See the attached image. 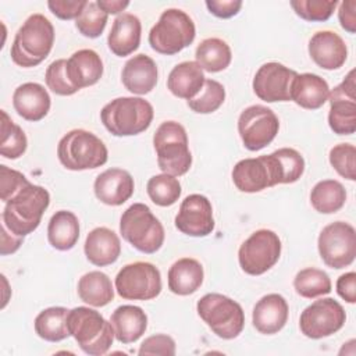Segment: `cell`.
Wrapping results in <instances>:
<instances>
[{
	"instance_id": "6da1fadb",
	"label": "cell",
	"mask_w": 356,
	"mask_h": 356,
	"mask_svg": "<svg viewBox=\"0 0 356 356\" xmlns=\"http://www.w3.org/2000/svg\"><path fill=\"white\" fill-rule=\"evenodd\" d=\"M54 28L43 14H32L19 26L11 44V60L22 67L39 65L51 51Z\"/></svg>"
},
{
	"instance_id": "7a4b0ae2",
	"label": "cell",
	"mask_w": 356,
	"mask_h": 356,
	"mask_svg": "<svg viewBox=\"0 0 356 356\" xmlns=\"http://www.w3.org/2000/svg\"><path fill=\"white\" fill-rule=\"evenodd\" d=\"M49 204L50 195L47 189L29 182L6 202L1 214L3 224L11 234L25 236L39 227L42 216Z\"/></svg>"
},
{
	"instance_id": "3957f363",
	"label": "cell",
	"mask_w": 356,
	"mask_h": 356,
	"mask_svg": "<svg viewBox=\"0 0 356 356\" xmlns=\"http://www.w3.org/2000/svg\"><path fill=\"white\" fill-rule=\"evenodd\" d=\"M68 331L78 346L90 356H102L108 352L114 341V330L99 312L86 306H78L68 312Z\"/></svg>"
},
{
	"instance_id": "277c9868",
	"label": "cell",
	"mask_w": 356,
	"mask_h": 356,
	"mask_svg": "<svg viewBox=\"0 0 356 356\" xmlns=\"http://www.w3.org/2000/svg\"><path fill=\"white\" fill-rule=\"evenodd\" d=\"M153 106L135 96H122L108 102L100 111L104 128L114 136H132L146 131L153 120Z\"/></svg>"
},
{
	"instance_id": "5b68a950",
	"label": "cell",
	"mask_w": 356,
	"mask_h": 356,
	"mask_svg": "<svg viewBox=\"0 0 356 356\" xmlns=\"http://www.w3.org/2000/svg\"><path fill=\"white\" fill-rule=\"evenodd\" d=\"M60 163L71 171L93 170L106 164L108 152L104 142L85 129H72L58 142Z\"/></svg>"
},
{
	"instance_id": "8992f818",
	"label": "cell",
	"mask_w": 356,
	"mask_h": 356,
	"mask_svg": "<svg viewBox=\"0 0 356 356\" xmlns=\"http://www.w3.org/2000/svg\"><path fill=\"white\" fill-rule=\"evenodd\" d=\"M153 146L159 168L170 175L179 177L189 171L192 154L185 128L177 121H164L153 136Z\"/></svg>"
},
{
	"instance_id": "52a82bcc",
	"label": "cell",
	"mask_w": 356,
	"mask_h": 356,
	"mask_svg": "<svg viewBox=\"0 0 356 356\" xmlns=\"http://www.w3.org/2000/svg\"><path fill=\"white\" fill-rule=\"evenodd\" d=\"M120 234L136 250L152 254L164 242V228L160 220L145 203L131 204L121 216Z\"/></svg>"
},
{
	"instance_id": "ba28073f",
	"label": "cell",
	"mask_w": 356,
	"mask_h": 356,
	"mask_svg": "<svg viewBox=\"0 0 356 356\" xmlns=\"http://www.w3.org/2000/svg\"><path fill=\"white\" fill-rule=\"evenodd\" d=\"M196 35L192 18L179 8H167L149 32L150 47L160 53L172 56L188 47Z\"/></svg>"
},
{
	"instance_id": "9c48e42d",
	"label": "cell",
	"mask_w": 356,
	"mask_h": 356,
	"mask_svg": "<svg viewBox=\"0 0 356 356\" xmlns=\"http://www.w3.org/2000/svg\"><path fill=\"white\" fill-rule=\"evenodd\" d=\"M196 310L207 327L222 339L236 338L245 325L242 306L221 293H206L197 300Z\"/></svg>"
},
{
	"instance_id": "30bf717a",
	"label": "cell",
	"mask_w": 356,
	"mask_h": 356,
	"mask_svg": "<svg viewBox=\"0 0 356 356\" xmlns=\"http://www.w3.org/2000/svg\"><path fill=\"white\" fill-rule=\"evenodd\" d=\"M321 260L325 266L339 270L350 266L356 257V231L345 221L325 225L317 241Z\"/></svg>"
},
{
	"instance_id": "8fae6325",
	"label": "cell",
	"mask_w": 356,
	"mask_h": 356,
	"mask_svg": "<svg viewBox=\"0 0 356 356\" xmlns=\"http://www.w3.org/2000/svg\"><path fill=\"white\" fill-rule=\"evenodd\" d=\"M115 291L127 300H150L161 292L159 268L147 261L124 266L115 275Z\"/></svg>"
},
{
	"instance_id": "7c38bea8",
	"label": "cell",
	"mask_w": 356,
	"mask_h": 356,
	"mask_svg": "<svg viewBox=\"0 0 356 356\" xmlns=\"http://www.w3.org/2000/svg\"><path fill=\"white\" fill-rule=\"evenodd\" d=\"M281 256V239L271 229L254 231L239 248L241 268L249 275H261L268 271Z\"/></svg>"
},
{
	"instance_id": "4fadbf2b",
	"label": "cell",
	"mask_w": 356,
	"mask_h": 356,
	"mask_svg": "<svg viewBox=\"0 0 356 356\" xmlns=\"http://www.w3.org/2000/svg\"><path fill=\"white\" fill-rule=\"evenodd\" d=\"M280 129L277 114L261 104L246 107L238 118V132L243 146L250 152H257L270 145Z\"/></svg>"
},
{
	"instance_id": "5bb4252c",
	"label": "cell",
	"mask_w": 356,
	"mask_h": 356,
	"mask_svg": "<svg viewBox=\"0 0 356 356\" xmlns=\"http://www.w3.org/2000/svg\"><path fill=\"white\" fill-rule=\"evenodd\" d=\"M346 320V313L339 302L323 298L309 305L299 317L300 332L310 339H321L339 331Z\"/></svg>"
},
{
	"instance_id": "9a60e30c",
	"label": "cell",
	"mask_w": 356,
	"mask_h": 356,
	"mask_svg": "<svg viewBox=\"0 0 356 356\" xmlns=\"http://www.w3.org/2000/svg\"><path fill=\"white\" fill-rule=\"evenodd\" d=\"M231 175L234 185L246 193L260 192L281 184V171L274 153L238 161Z\"/></svg>"
},
{
	"instance_id": "2e32d148",
	"label": "cell",
	"mask_w": 356,
	"mask_h": 356,
	"mask_svg": "<svg viewBox=\"0 0 356 356\" xmlns=\"http://www.w3.org/2000/svg\"><path fill=\"white\" fill-rule=\"evenodd\" d=\"M328 125L338 135H352L356 131V83L355 70L335 86L330 95Z\"/></svg>"
},
{
	"instance_id": "e0dca14e",
	"label": "cell",
	"mask_w": 356,
	"mask_h": 356,
	"mask_svg": "<svg viewBox=\"0 0 356 356\" xmlns=\"http://www.w3.org/2000/svg\"><path fill=\"white\" fill-rule=\"evenodd\" d=\"M298 75L296 71L280 63H266L254 74L253 92L256 96L267 103L289 102L291 86Z\"/></svg>"
},
{
	"instance_id": "ac0fdd59",
	"label": "cell",
	"mask_w": 356,
	"mask_h": 356,
	"mask_svg": "<svg viewBox=\"0 0 356 356\" xmlns=\"http://www.w3.org/2000/svg\"><path fill=\"white\" fill-rule=\"evenodd\" d=\"M175 227L189 236H207L214 229L213 207L210 200L199 193L188 195L175 216Z\"/></svg>"
},
{
	"instance_id": "d6986e66",
	"label": "cell",
	"mask_w": 356,
	"mask_h": 356,
	"mask_svg": "<svg viewBox=\"0 0 356 356\" xmlns=\"http://www.w3.org/2000/svg\"><path fill=\"white\" fill-rule=\"evenodd\" d=\"M132 175L122 168H108L99 174L93 184L96 197L107 206H121L134 193Z\"/></svg>"
},
{
	"instance_id": "ffe728a7",
	"label": "cell",
	"mask_w": 356,
	"mask_h": 356,
	"mask_svg": "<svg viewBox=\"0 0 356 356\" xmlns=\"http://www.w3.org/2000/svg\"><path fill=\"white\" fill-rule=\"evenodd\" d=\"M309 54L312 60L324 70L341 68L348 57L343 39L332 31L316 32L309 40Z\"/></svg>"
},
{
	"instance_id": "44dd1931",
	"label": "cell",
	"mask_w": 356,
	"mask_h": 356,
	"mask_svg": "<svg viewBox=\"0 0 356 356\" xmlns=\"http://www.w3.org/2000/svg\"><path fill=\"white\" fill-rule=\"evenodd\" d=\"M289 307L285 298L280 293L264 295L253 307V327L264 335H273L281 331L288 321Z\"/></svg>"
},
{
	"instance_id": "7402d4cb",
	"label": "cell",
	"mask_w": 356,
	"mask_h": 356,
	"mask_svg": "<svg viewBox=\"0 0 356 356\" xmlns=\"http://www.w3.org/2000/svg\"><path fill=\"white\" fill-rule=\"evenodd\" d=\"M50 96L44 86L36 82L19 85L13 95V106L19 117L26 121H40L50 110Z\"/></svg>"
},
{
	"instance_id": "603a6c76",
	"label": "cell",
	"mask_w": 356,
	"mask_h": 356,
	"mask_svg": "<svg viewBox=\"0 0 356 356\" xmlns=\"http://www.w3.org/2000/svg\"><path fill=\"white\" fill-rule=\"evenodd\" d=\"M157 65L154 60L146 54L131 57L121 72V81L127 90L134 95H146L152 92L157 83Z\"/></svg>"
},
{
	"instance_id": "cb8c5ba5",
	"label": "cell",
	"mask_w": 356,
	"mask_h": 356,
	"mask_svg": "<svg viewBox=\"0 0 356 356\" xmlns=\"http://www.w3.org/2000/svg\"><path fill=\"white\" fill-rule=\"evenodd\" d=\"M83 252L92 264L104 267L117 261L121 253V242L113 229L107 227H97L88 234Z\"/></svg>"
},
{
	"instance_id": "d4e9b609",
	"label": "cell",
	"mask_w": 356,
	"mask_h": 356,
	"mask_svg": "<svg viewBox=\"0 0 356 356\" xmlns=\"http://www.w3.org/2000/svg\"><path fill=\"white\" fill-rule=\"evenodd\" d=\"M140 33L142 25L136 15L131 13H122L117 15L107 36L110 51L118 57L132 54L139 47Z\"/></svg>"
},
{
	"instance_id": "484cf974",
	"label": "cell",
	"mask_w": 356,
	"mask_h": 356,
	"mask_svg": "<svg viewBox=\"0 0 356 356\" xmlns=\"http://www.w3.org/2000/svg\"><path fill=\"white\" fill-rule=\"evenodd\" d=\"M67 75L76 90L92 86L103 75V61L95 50L81 49L67 60Z\"/></svg>"
},
{
	"instance_id": "4316f807",
	"label": "cell",
	"mask_w": 356,
	"mask_h": 356,
	"mask_svg": "<svg viewBox=\"0 0 356 356\" xmlns=\"http://www.w3.org/2000/svg\"><path fill=\"white\" fill-rule=\"evenodd\" d=\"M110 323L115 339L127 345L136 342L145 334L147 328V316L139 306L122 305L113 312Z\"/></svg>"
},
{
	"instance_id": "83f0119b",
	"label": "cell",
	"mask_w": 356,
	"mask_h": 356,
	"mask_svg": "<svg viewBox=\"0 0 356 356\" xmlns=\"http://www.w3.org/2000/svg\"><path fill=\"white\" fill-rule=\"evenodd\" d=\"M330 88L324 78L316 74H298L291 86V100L307 110L320 108L328 99Z\"/></svg>"
},
{
	"instance_id": "f1b7e54d",
	"label": "cell",
	"mask_w": 356,
	"mask_h": 356,
	"mask_svg": "<svg viewBox=\"0 0 356 356\" xmlns=\"http://www.w3.org/2000/svg\"><path fill=\"white\" fill-rule=\"evenodd\" d=\"M204 271L200 261L192 257L177 260L168 270V289L179 296L196 292L203 284Z\"/></svg>"
},
{
	"instance_id": "f546056e",
	"label": "cell",
	"mask_w": 356,
	"mask_h": 356,
	"mask_svg": "<svg viewBox=\"0 0 356 356\" xmlns=\"http://www.w3.org/2000/svg\"><path fill=\"white\" fill-rule=\"evenodd\" d=\"M204 81L203 70L196 61H184L168 74L167 88L174 96L189 100L200 92Z\"/></svg>"
},
{
	"instance_id": "4dcf8cb0",
	"label": "cell",
	"mask_w": 356,
	"mask_h": 356,
	"mask_svg": "<svg viewBox=\"0 0 356 356\" xmlns=\"http://www.w3.org/2000/svg\"><path fill=\"white\" fill-rule=\"evenodd\" d=\"M47 239L57 250L72 249L79 239L78 217L68 210L56 211L47 225Z\"/></svg>"
},
{
	"instance_id": "1f68e13d",
	"label": "cell",
	"mask_w": 356,
	"mask_h": 356,
	"mask_svg": "<svg viewBox=\"0 0 356 356\" xmlns=\"http://www.w3.org/2000/svg\"><path fill=\"white\" fill-rule=\"evenodd\" d=\"M78 296L93 307H103L114 299L111 280L102 271H89L78 281Z\"/></svg>"
},
{
	"instance_id": "d6a6232c",
	"label": "cell",
	"mask_w": 356,
	"mask_h": 356,
	"mask_svg": "<svg viewBox=\"0 0 356 356\" xmlns=\"http://www.w3.org/2000/svg\"><path fill=\"white\" fill-rule=\"evenodd\" d=\"M68 312V309L61 306L47 307L42 310L36 316L33 323L38 337L49 342H60L68 338L71 335L67 324Z\"/></svg>"
},
{
	"instance_id": "836d02e7",
	"label": "cell",
	"mask_w": 356,
	"mask_h": 356,
	"mask_svg": "<svg viewBox=\"0 0 356 356\" xmlns=\"http://www.w3.org/2000/svg\"><path fill=\"white\" fill-rule=\"evenodd\" d=\"M195 57L202 70L207 72H220L229 65L232 53L225 40L220 38H207L197 44Z\"/></svg>"
},
{
	"instance_id": "e575fe53",
	"label": "cell",
	"mask_w": 356,
	"mask_h": 356,
	"mask_svg": "<svg viewBox=\"0 0 356 356\" xmlns=\"http://www.w3.org/2000/svg\"><path fill=\"white\" fill-rule=\"evenodd\" d=\"M346 191L335 179H323L317 182L310 192V203L321 214H332L343 207Z\"/></svg>"
},
{
	"instance_id": "d590c367",
	"label": "cell",
	"mask_w": 356,
	"mask_h": 356,
	"mask_svg": "<svg viewBox=\"0 0 356 356\" xmlns=\"http://www.w3.org/2000/svg\"><path fill=\"white\" fill-rule=\"evenodd\" d=\"M296 293L306 299H313L331 292V280L328 274L320 268L307 267L300 270L293 280Z\"/></svg>"
},
{
	"instance_id": "8d00e7d4",
	"label": "cell",
	"mask_w": 356,
	"mask_h": 356,
	"mask_svg": "<svg viewBox=\"0 0 356 356\" xmlns=\"http://www.w3.org/2000/svg\"><path fill=\"white\" fill-rule=\"evenodd\" d=\"M0 114H1L0 154L6 159L15 160L25 153L28 140L22 128L17 125L4 110H1Z\"/></svg>"
},
{
	"instance_id": "74e56055",
	"label": "cell",
	"mask_w": 356,
	"mask_h": 356,
	"mask_svg": "<svg viewBox=\"0 0 356 356\" xmlns=\"http://www.w3.org/2000/svg\"><path fill=\"white\" fill-rule=\"evenodd\" d=\"M147 195L150 200L161 207L172 206L181 196V184L179 181L170 174L153 175L146 185Z\"/></svg>"
},
{
	"instance_id": "f35d334b",
	"label": "cell",
	"mask_w": 356,
	"mask_h": 356,
	"mask_svg": "<svg viewBox=\"0 0 356 356\" xmlns=\"http://www.w3.org/2000/svg\"><path fill=\"white\" fill-rule=\"evenodd\" d=\"M225 100L224 86L214 81L206 79L200 92L188 100V106L192 111L197 114H210L214 113Z\"/></svg>"
},
{
	"instance_id": "ab89813d",
	"label": "cell",
	"mask_w": 356,
	"mask_h": 356,
	"mask_svg": "<svg viewBox=\"0 0 356 356\" xmlns=\"http://www.w3.org/2000/svg\"><path fill=\"white\" fill-rule=\"evenodd\" d=\"M108 14L104 13L96 1H88L81 15L75 19V26L78 32L86 38H99L107 24Z\"/></svg>"
},
{
	"instance_id": "60d3db41",
	"label": "cell",
	"mask_w": 356,
	"mask_h": 356,
	"mask_svg": "<svg viewBox=\"0 0 356 356\" xmlns=\"http://www.w3.org/2000/svg\"><path fill=\"white\" fill-rule=\"evenodd\" d=\"M338 6L337 0H292L291 7L295 14L305 21L310 22H323L327 21L335 7Z\"/></svg>"
},
{
	"instance_id": "b9f144b4",
	"label": "cell",
	"mask_w": 356,
	"mask_h": 356,
	"mask_svg": "<svg viewBox=\"0 0 356 356\" xmlns=\"http://www.w3.org/2000/svg\"><path fill=\"white\" fill-rule=\"evenodd\" d=\"M273 153L281 170L282 184H293L303 175L305 160L298 150L292 147H281Z\"/></svg>"
},
{
	"instance_id": "7bdbcfd3",
	"label": "cell",
	"mask_w": 356,
	"mask_h": 356,
	"mask_svg": "<svg viewBox=\"0 0 356 356\" xmlns=\"http://www.w3.org/2000/svg\"><path fill=\"white\" fill-rule=\"evenodd\" d=\"M330 163L334 170L349 181L356 179V147L352 143H339L330 150Z\"/></svg>"
},
{
	"instance_id": "ee69618b",
	"label": "cell",
	"mask_w": 356,
	"mask_h": 356,
	"mask_svg": "<svg viewBox=\"0 0 356 356\" xmlns=\"http://www.w3.org/2000/svg\"><path fill=\"white\" fill-rule=\"evenodd\" d=\"M44 81L47 88L58 96H71L75 92H78L68 79L65 58H58L47 67Z\"/></svg>"
},
{
	"instance_id": "f6af8a7d",
	"label": "cell",
	"mask_w": 356,
	"mask_h": 356,
	"mask_svg": "<svg viewBox=\"0 0 356 356\" xmlns=\"http://www.w3.org/2000/svg\"><path fill=\"white\" fill-rule=\"evenodd\" d=\"M28 184L29 181L19 171L8 168L4 164L0 165V197L4 203L8 202Z\"/></svg>"
},
{
	"instance_id": "bcb514c9",
	"label": "cell",
	"mask_w": 356,
	"mask_h": 356,
	"mask_svg": "<svg viewBox=\"0 0 356 356\" xmlns=\"http://www.w3.org/2000/svg\"><path fill=\"white\" fill-rule=\"evenodd\" d=\"M139 355H175V341L165 334H156L146 338L138 350Z\"/></svg>"
},
{
	"instance_id": "7dc6e473",
	"label": "cell",
	"mask_w": 356,
	"mask_h": 356,
	"mask_svg": "<svg viewBox=\"0 0 356 356\" xmlns=\"http://www.w3.org/2000/svg\"><path fill=\"white\" fill-rule=\"evenodd\" d=\"M86 0H49V10L60 19H76L83 11Z\"/></svg>"
},
{
	"instance_id": "c3c4849f",
	"label": "cell",
	"mask_w": 356,
	"mask_h": 356,
	"mask_svg": "<svg viewBox=\"0 0 356 356\" xmlns=\"http://www.w3.org/2000/svg\"><path fill=\"white\" fill-rule=\"evenodd\" d=\"M204 4L213 15L222 19L236 15L242 7L241 0H206Z\"/></svg>"
},
{
	"instance_id": "681fc988",
	"label": "cell",
	"mask_w": 356,
	"mask_h": 356,
	"mask_svg": "<svg viewBox=\"0 0 356 356\" xmlns=\"http://www.w3.org/2000/svg\"><path fill=\"white\" fill-rule=\"evenodd\" d=\"M337 292L348 303L356 302V273L349 271L337 280Z\"/></svg>"
},
{
	"instance_id": "f907efd6",
	"label": "cell",
	"mask_w": 356,
	"mask_h": 356,
	"mask_svg": "<svg viewBox=\"0 0 356 356\" xmlns=\"http://www.w3.org/2000/svg\"><path fill=\"white\" fill-rule=\"evenodd\" d=\"M338 18L341 22V26L349 32H356V1L355 0H345L339 4L338 10Z\"/></svg>"
},
{
	"instance_id": "816d5d0a",
	"label": "cell",
	"mask_w": 356,
	"mask_h": 356,
	"mask_svg": "<svg viewBox=\"0 0 356 356\" xmlns=\"http://www.w3.org/2000/svg\"><path fill=\"white\" fill-rule=\"evenodd\" d=\"M22 242H24V236H17L14 234L10 235L7 232L6 225L1 224V249H0V253L3 256L17 252L19 249V246L22 245Z\"/></svg>"
},
{
	"instance_id": "f5cc1de1",
	"label": "cell",
	"mask_w": 356,
	"mask_h": 356,
	"mask_svg": "<svg viewBox=\"0 0 356 356\" xmlns=\"http://www.w3.org/2000/svg\"><path fill=\"white\" fill-rule=\"evenodd\" d=\"M96 3L107 14H118L129 6L127 0H97Z\"/></svg>"
}]
</instances>
